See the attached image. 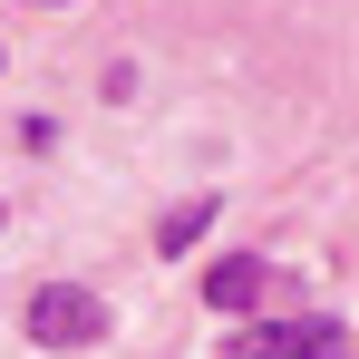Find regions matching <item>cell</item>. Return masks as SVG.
I'll use <instances>...</instances> for the list:
<instances>
[{
	"label": "cell",
	"instance_id": "6da1fadb",
	"mask_svg": "<svg viewBox=\"0 0 359 359\" xmlns=\"http://www.w3.org/2000/svg\"><path fill=\"white\" fill-rule=\"evenodd\" d=\"M107 330V301L78 292V282H49V292L29 301V340H49V350H88Z\"/></svg>",
	"mask_w": 359,
	"mask_h": 359
},
{
	"label": "cell",
	"instance_id": "7a4b0ae2",
	"mask_svg": "<svg viewBox=\"0 0 359 359\" xmlns=\"http://www.w3.org/2000/svg\"><path fill=\"white\" fill-rule=\"evenodd\" d=\"M252 359H340V320H272V330H252Z\"/></svg>",
	"mask_w": 359,
	"mask_h": 359
},
{
	"label": "cell",
	"instance_id": "3957f363",
	"mask_svg": "<svg viewBox=\"0 0 359 359\" xmlns=\"http://www.w3.org/2000/svg\"><path fill=\"white\" fill-rule=\"evenodd\" d=\"M262 292H272V262H262V252H224V262L204 272V301H214V311H252Z\"/></svg>",
	"mask_w": 359,
	"mask_h": 359
},
{
	"label": "cell",
	"instance_id": "277c9868",
	"mask_svg": "<svg viewBox=\"0 0 359 359\" xmlns=\"http://www.w3.org/2000/svg\"><path fill=\"white\" fill-rule=\"evenodd\" d=\"M204 224H214V204H204V194H194V204H175V214L156 224V252H194V243H204Z\"/></svg>",
	"mask_w": 359,
	"mask_h": 359
}]
</instances>
